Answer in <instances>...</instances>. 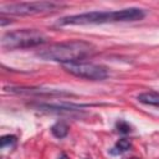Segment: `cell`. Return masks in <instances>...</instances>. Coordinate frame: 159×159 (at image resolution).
Here are the masks:
<instances>
[{
  "mask_svg": "<svg viewBox=\"0 0 159 159\" xmlns=\"http://www.w3.org/2000/svg\"><path fill=\"white\" fill-rule=\"evenodd\" d=\"M130 147H132L130 140L127 138H122L116 143V145L109 150V153L112 155H118V154H122V153L127 152L128 149H130Z\"/></svg>",
  "mask_w": 159,
  "mask_h": 159,
  "instance_id": "30bf717a",
  "label": "cell"
},
{
  "mask_svg": "<svg viewBox=\"0 0 159 159\" xmlns=\"http://www.w3.org/2000/svg\"><path fill=\"white\" fill-rule=\"evenodd\" d=\"M116 128H117V130L119 133H123V134H127V133H129L132 130L130 124L128 122H125V120H118L117 124H116Z\"/></svg>",
  "mask_w": 159,
  "mask_h": 159,
  "instance_id": "7c38bea8",
  "label": "cell"
},
{
  "mask_svg": "<svg viewBox=\"0 0 159 159\" xmlns=\"http://www.w3.org/2000/svg\"><path fill=\"white\" fill-rule=\"evenodd\" d=\"M6 91L16 94H27V96H70L71 93L61 89L51 88H40V87H9Z\"/></svg>",
  "mask_w": 159,
  "mask_h": 159,
  "instance_id": "8992f818",
  "label": "cell"
},
{
  "mask_svg": "<svg viewBox=\"0 0 159 159\" xmlns=\"http://www.w3.org/2000/svg\"><path fill=\"white\" fill-rule=\"evenodd\" d=\"M128 159H139V158H137V157H132V158H128Z\"/></svg>",
  "mask_w": 159,
  "mask_h": 159,
  "instance_id": "4fadbf2b",
  "label": "cell"
},
{
  "mask_svg": "<svg viewBox=\"0 0 159 159\" xmlns=\"http://www.w3.org/2000/svg\"><path fill=\"white\" fill-rule=\"evenodd\" d=\"M16 143H17V138L12 134H7V135H2L1 139H0V147L2 149H5L6 147L9 148H15L16 147Z\"/></svg>",
  "mask_w": 159,
  "mask_h": 159,
  "instance_id": "8fae6325",
  "label": "cell"
},
{
  "mask_svg": "<svg viewBox=\"0 0 159 159\" xmlns=\"http://www.w3.org/2000/svg\"><path fill=\"white\" fill-rule=\"evenodd\" d=\"M36 108L39 111L51 112V113H72V112H81L82 111V106H76V104H48V103H41V104H37Z\"/></svg>",
  "mask_w": 159,
  "mask_h": 159,
  "instance_id": "52a82bcc",
  "label": "cell"
},
{
  "mask_svg": "<svg viewBox=\"0 0 159 159\" xmlns=\"http://www.w3.org/2000/svg\"><path fill=\"white\" fill-rule=\"evenodd\" d=\"M63 4L56 1H31V2H14L6 4L0 7V12L2 15H15V16H29V15H39L47 14L60 10Z\"/></svg>",
  "mask_w": 159,
  "mask_h": 159,
  "instance_id": "277c9868",
  "label": "cell"
},
{
  "mask_svg": "<svg viewBox=\"0 0 159 159\" xmlns=\"http://www.w3.org/2000/svg\"><path fill=\"white\" fill-rule=\"evenodd\" d=\"M137 99L143 104L159 107V93L157 92H143L138 94Z\"/></svg>",
  "mask_w": 159,
  "mask_h": 159,
  "instance_id": "ba28073f",
  "label": "cell"
},
{
  "mask_svg": "<svg viewBox=\"0 0 159 159\" xmlns=\"http://www.w3.org/2000/svg\"><path fill=\"white\" fill-rule=\"evenodd\" d=\"M94 50L96 47L91 42L83 40H72L50 45L48 47L40 50L36 55L45 61L60 62L62 65H66L82 61L87 56L92 55Z\"/></svg>",
  "mask_w": 159,
  "mask_h": 159,
  "instance_id": "7a4b0ae2",
  "label": "cell"
},
{
  "mask_svg": "<svg viewBox=\"0 0 159 159\" xmlns=\"http://www.w3.org/2000/svg\"><path fill=\"white\" fill-rule=\"evenodd\" d=\"M47 36L36 29H21L6 32L1 37V47L6 50L29 48L43 45Z\"/></svg>",
  "mask_w": 159,
  "mask_h": 159,
  "instance_id": "3957f363",
  "label": "cell"
},
{
  "mask_svg": "<svg viewBox=\"0 0 159 159\" xmlns=\"http://www.w3.org/2000/svg\"><path fill=\"white\" fill-rule=\"evenodd\" d=\"M145 12L139 7H127L114 11H89L83 14L70 15L60 19L57 26L70 25H92V24H108V22H125L139 21L144 19Z\"/></svg>",
  "mask_w": 159,
  "mask_h": 159,
  "instance_id": "6da1fadb",
  "label": "cell"
},
{
  "mask_svg": "<svg viewBox=\"0 0 159 159\" xmlns=\"http://www.w3.org/2000/svg\"><path fill=\"white\" fill-rule=\"evenodd\" d=\"M68 129L70 128L65 122H57L51 127V133H52V135L55 138L62 139L68 134Z\"/></svg>",
  "mask_w": 159,
  "mask_h": 159,
  "instance_id": "9c48e42d",
  "label": "cell"
},
{
  "mask_svg": "<svg viewBox=\"0 0 159 159\" xmlns=\"http://www.w3.org/2000/svg\"><path fill=\"white\" fill-rule=\"evenodd\" d=\"M63 70L76 77L89 80V81H103L109 76L108 68L102 65H96L91 62H72L62 65Z\"/></svg>",
  "mask_w": 159,
  "mask_h": 159,
  "instance_id": "5b68a950",
  "label": "cell"
}]
</instances>
